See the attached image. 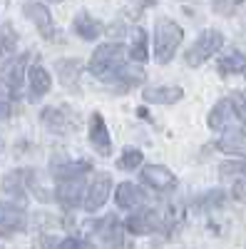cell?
I'll use <instances>...</instances> for the list:
<instances>
[{"instance_id": "6da1fadb", "label": "cell", "mask_w": 246, "mask_h": 249, "mask_svg": "<svg viewBox=\"0 0 246 249\" xmlns=\"http://www.w3.org/2000/svg\"><path fill=\"white\" fill-rule=\"evenodd\" d=\"M127 50L122 48L119 43H105L99 45L92 57H90V72L102 80V82H117L122 70H125L130 62H127Z\"/></svg>"}, {"instance_id": "7a4b0ae2", "label": "cell", "mask_w": 246, "mask_h": 249, "mask_svg": "<svg viewBox=\"0 0 246 249\" xmlns=\"http://www.w3.org/2000/svg\"><path fill=\"white\" fill-rule=\"evenodd\" d=\"M184 30L169 18H159L154 25V57L159 65H169L181 45Z\"/></svg>"}, {"instance_id": "3957f363", "label": "cell", "mask_w": 246, "mask_h": 249, "mask_svg": "<svg viewBox=\"0 0 246 249\" xmlns=\"http://www.w3.org/2000/svg\"><path fill=\"white\" fill-rule=\"evenodd\" d=\"M221 48H224V35L219 30H201V35L189 45V50L184 53V62H187L189 68H199L209 57H214Z\"/></svg>"}, {"instance_id": "277c9868", "label": "cell", "mask_w": 246, "mask_h": 249, "mask_svg": "<svg viewBox=\"0 0 246 249\" xmlns=\"http://www.w3.org/2000/svg\"><path fill=\"white\" fill-rule=\"evenodd\" d=\"M40 120H43V124L55 135H70V132H75L80 127V117H77V112L70 105L45 107L43 112H40Z\"/></svg>"}, {"instance_id": "5b68a950", "label": "cell", "mask_w": 246, "mask_h": 249, "mask_svg": "<svg viewBox=\"0 0 246 249\" xmlns=\"http://www.w3.org/2000/svg\"><path fill=\"white\" fill-rule=\"evenodd\" d=\"M23 13H25V18H30V23L37 28V33L43 35V40H48V43H60V40H63V33L57 30L55 20H52V13H50V8L45 3H25Z\"/></svg>"}, {"instance_id": "8992f818", "label": "cell", "mask_w": 246, "mask_h": 249, "mask_svg": "<svg viewBox=\"0 0 246 249\" xmlns=\"http://www.w3.org/2000/svg\"><path fill=\"white\" fill-rule=\"evenodd\" d=\"M55 197H57L60 207H65V210H77V207L85 202V177L57 179Z\"/></svg>"}, {"instance_id": "52a82bcc", "label": "cell", "mask_w": 246, "mask_h": 249, "mask_svg": "<svg viewBox=\"0 0 246 249\" xmlns=\"http://www.w3.org/2000/svg\"><path fill=\"white\" fill-rule=\"evenodd\" d=\"M33 53H23V55H15L10 62H8V68L0 72V82L8 88V92L15 97L20 92V88H23V77L28 75V62H30Z\"/></svg>"}, {"instance_id": "ba28073f", "label": "cell", "mask_w": 246, "mask_h": 249, "mask_svg": "<svg viewBox=\"0 0 246 249\" xmlns=\"http://www.w3.org/2000/svg\"><path fill=\"white\" fill-rule=\"evenodd\" d=\"M87 137H90V144L92 150L102 157H110L112 155V137H110V130H107V122L99 112H92L90 115V122H87Z\"/></svg>"}, {"instance_id": "9c48e42d", "label": "cell", "mask_w": 246, "mask_h": 249, "mask_svg": "<svg viewBox=\"0 0 246 249\" xmlns=\"http://www.w3.org/2000/svg\"><path fill=\"white\" fill-rule=\"evenodd\" d=\"M112 192V177L107 172H102V175H95V179L90 182V187L85 190V210L87 212H99L102 207H105L107 197Z\"/></svg>"}, {"instance_id": "30bf717a", "label": "cell", "mask_w": 246, "mask_h": 249, "mask_svg": "<svg viewBox=\"0 0 246 249\" xmlns=\"http://www.w3.org/2000/svg\"><path fill=\"white\" fill-rule=\"evenodd\" d=\"M125 230L130 234H154L162 232V214L157 210H137L125 219Z\"/></svg>"}, {"instance_id": "8fae6325", "label": "cell", "mask_w": 246, "mask_h": 249, "mask_svg": "<svg viewBox=\"0 0 246 249\" xmlns=\"http://www.w3.org/2000/svg\"><path fill=\"white\" fill-rule=\"evenodd\" d=\"M139 177L147 187H152V190H157V192H169V190L177 187L174 172L169 167H164V164H145Z\"/></svg>"}, {"instance_id": "7c38bea8", "label": "cell", "mask_w": 246, "mask_h": 249, "mask_svg": "<svg viewBox=\"0 0 246 249\" xmlns=\"http://www.w3.org/2000/svg\"><path fill=\"white\" fill-rule=\"evenodd\" d=\"M25 210L13 199L0 202V234H15L25 230Z\"/></svg>"}, {"instance_id": "4fadbf2b", "label": "cell", "mask_w": 246, "mask_h": 249, "mask_svg": "<svg viewBox=\"0 0 246 249\" xmlns=\"http://www.w3.org/2000/svg\"><path fill=\"white\" fill-rule=\"evenodd\" d=\"M35 184V170L33 167H17L3 177V192L10 197H25Z\"/></svg>"}, {"instance_id": "5bb4252c", "label": "cell", "mask_w": 246, "mask_h": 249, "mask_svg": "<svg viewBox=\"0 0 246 249\" xmlns=\"http://www.w3.org/2000/svg\"><path fill=\"white\" fill-rule=\"evenodd\" d=\"M207 122H209V127H212L214 132H227V130H231L234 124L239 122V120H236V112H234V105H231V100H229V97L219 100L216 105L212 107Z\"/></svg>"}, {"instance_id": "9a60e30c", "label": "cell", "mask_w": 246, "mask_h": 249, "mask_svg": "<svg viewBox=\"0 0 246 249\" xmlns=\"http://www.w3.org/2000/svg\"><path fill=\"white\" fill-rule=\"evenodd\" d=\"M115 202L122 210H137V207H142L147 202V192L142 190V187L132 184V182H122L115 192Z\"/></svg>"}, {"instance_id": "2e32d148", "label": "cell", "mask_w": 246, "mask_h": 249, "mask_svg": "<svg viewBox=\"0 0 246 249\" xmlns=\"http://www.w3.org/2000/svg\"><path fill=\"white\" fill-rule=\"evenodd\" d=\"M184 97V90L177 85H162V88H147L142 92V100L149 105H174Z\"/></svg>"}, {"instance_id": "e0dca14e", "label": "cell", "mask_w": 246, "mask_h": 249, "mask_svg": "<svg viewBox=\"0 0 246 249\" xmlns=\"http://www.w3.org/2000/svg\"><path fill=\"white\" fill-rule=\"evenodd\" d=\"M28 80H30V100H40L43 95H48L52 90V77L40 62H35L28 70Z\"/></svg>"}, {"instance_id": "ac0fdd59", "label": "cell", "mask_w": 246, "mask_h": 249, "mask_svg": "<svg viewBox=\"0 0 246 249\" xmlns=\"http://www.w3.org/2000/svg\"><path fill=\"white\" fill-rule=\"evenodd\" d=\"M15 50H17V30L10 23H3V28H0V72L15 57Z\"/></svg>"}, {"instance_id": "d6986e66", "label": "cell", "mask_w": 246, "mask_h": 249, "mask_svg": "<svg viewBox=\"0 0 246 249\" xmlns=\"http://www.w3.org/2000/svg\"><path fill=\"white\" fill-rule=\"evenodd\" d=\"M72 30H75V35L80 37V40H97L99 37V33H102V23L99 20H95L90 13H77L75 15V20H72Z\"/></svg>"}, {"instance_id": "ffe728a7", "label": "cell", "mask_w": 246, "mask_h": 249, "mask_svg": "<svg viewBox=\"0 0 246 249\" xmlns=\"http://www.w3.org/2000/svg\"><path fill=\"white\" fill-rule=\"evenodd\" d=\"M127 55H130V62H134V65H145V62L149 60V40H147L145 28H134L132 30Z\"/></svg>"}, {"instance_id": "44dd1931", "label": "cell", "mask_w": 246, "mask_h": 249, "mask_svg": "<svg viewBox=\"0 0 246 249\" xmlns=\"http://www.w3.org/2000/svg\"><path fill=\"white\" fill-rule=\"evenodd\" d=\"M92 170V164L87 160H63L52 162V175L55 179H67V177H85Z\"/></svg>"}, {"instance_id": "7402d4cb", "label": "cell", "mask_w": 246, "mask_h": 249, "mask_svg": "<svg viewBox=\"0 0 246 249\" xmlns=\"http://www.w3.org/2000/svg\"><path fill=\"white\" fill-rule=\"evenodd\" d=\"M219 72L221 75H234V72H241L246 75V55L239 53V50H229L224 57H219Z\"/></svg>"}, {"instance_id": "603a6c76", "label": "cell", "mask_w": 246, "mask_h": 249, "mask_svg": "<svg viewBox=\"0 0 246 249\" xmlns=\"http://www.w3.org/2000/svg\"><path fill=\"white\" fill-rule=\"evenodd\" d=\"M216 147L227 155H246V135L244 132H231L216 142Z\"/></svg>"}, {"instance_id": "cb8c5ba5", "label": "cell", "mask_w": 246, "mask_h": 249, "mask_svg": "<svg viewBox=\"0 0 246 249\" xmlns=\"http://www.w3.org/2000/svg\"><path fill=\"white\" fill-rule=\"evenodd\" d=\"M142 155L139 150H134V147H127L125 152L119 155V160H117V167L119 170H137V167H142Z\"/></svg>"}, {"instance_id": "d4e9b609", "label": "cell", "mask_w": 246, "mask_h": 249, "mask_svg": "<svg viewBox=\"0 0 246 249\" xmlns=\"http://www.w3.org/2000/svg\"><path fill=\"white\" fill-rule=\"evenodd\" d=\"M80 70H82V68H80L77 60H60V62H57V72L65 77L67 85H72V82H75V77H77Z\"/></svg>"}, {"instance_id": "484cf974", "label": "cell", "mask_w": 246, "mask_h": 249, "mask_svg": "<svg viewBox=\"0 0 246 249\" xmlns=\"http://www.w3.org/2000/svg\"><path fill=\"white\" fill-rule=\"evenodd\" d=\"M224 199H227V195H224L221 190H212V192H207V195H199L197 204L204 207V210H212V207H221Z\"/></svg>"}, {"instance_id": "4316f807", "label": "cell", "mask_w": 246, "mask_h": 249, "mask_svg": "<svg viewBox=\"0 0 246 249\" xmlns=\"http://www.w3.org/2000/svg\"><path fill=\"white\" fill-rule=\"evenodd\" d=\"M55 249H95V247L82 237H65L63 242L55 244Z\"/></svg>"}, {"instance_id": "83f0119b", "label": "cell", "mask_w": 246, "mask_h": 249, "mask_svg": "<svg viewBox=\"0 0 246 249\" xmlns=\"http://www.w3.org/2000/svg\"><path fill=\"white\" fill-rule=\"evenodd\" d=\"M231 195H234L236 199H246V175H241V177H236V179H234Z\"/></svg>"}, {"instance_id": "f1b7e54d", "label": "cell", "mask_w": 246, "mask_h": 249, "mask_svg": "<svg viewBox=\"0 0 246 249\" xmlns=\"http://www.w3.org/2000/svg\"><path fill=\"white\" fill-rule=\"evenodd\" d=\"M236 8H239V3H214L212 5V10L214 13H221V15H231Z\"/></svg>"}, {"instance_id": "f546056e", "label": "cell", "mask_w": 246, "mask_h": 249, "mask_svg": "<svg viewBox=\"0 0 246 249\" xmlns=\"http://www.w3.org/2000/svg\"><path fill=\"white\" fill-rule=\"evenodd\" d=\"M33 249H55V242H52V237H48V234H40V237L35 239Z\"/></svg>"}, {"instance_id": "4dcf8cb0", "label": "cell", "mask_w": 246, "mask_h": 249, "mask_svg": "<svg viewBox=\"0 0 246 249\" xmlns=\"http://www.w3.org/2000/svg\"><path fill=\"white\" fill-rule=\"evenodd\" d=\"M10 112H13V107H10V102H8V100H3V97H0V120H8V117H10Z\"/></svg>"}, {"instance_id": "1f68e13d", "label": "cell", "mask_w": 246, "mask_h": 249, "mask_svg": "<svg viewBox=\"0 0 246 249\" xmlns=\"http://www.w3.org/2000/svg\"><path fill=\"white\" fill-rule=\"evenodd\" d=\"M0 249H3V247H0Z\"/></svg>"}]
</instances>
